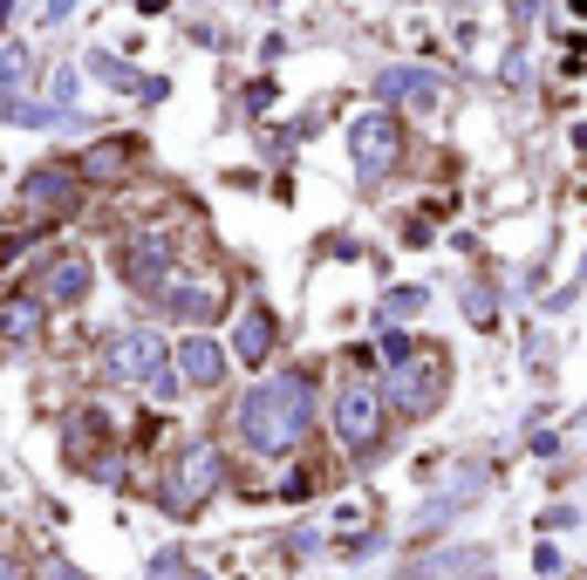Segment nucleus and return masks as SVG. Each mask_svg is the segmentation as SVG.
<instances>
[{
  "mask_svg": "<svg viewBox=\"0 0 587 580\" xmlns=\"http://www.w3.org/2000/svg\"><path fill=\"white\" fill-rule=\"evenodd\" d=\"M301 410H307L301 382H266V390L247 403V437H253V444H266V451L294 444V437H301V423H307Z\"/></svg>",
  "mask_w": 587,
  "mask_h": 580,
  "instance_id": "nucleus-1",
  "label": "nucleus"
},
{
  "mask_svg": "<svg viewBox=\"0 0 587 580\" xmlns=\"http://www.w3.org/2000/svg\"><path fill=\"white\" fill-rule=\"evenodd\" d=\"M376 431H382V416H376V390H342V444H356V451H369L376 444Z\"/></svg>",
  "mask_w": 587,
  "mask_h": 580,
  "instance_id": "nucleus-2",
  "label": "nucleus"
},
{
  "mask_svg": "<svg viewBox=\"0 0 587 580\" xmlns=\"http://www.w3.org/2000/svg\"><path fill=\"white\" fill-rule=\"evenodd\" d=\"M389 137H397V130H389L382 116H369V124L356 130V158H363V171H382V165H389Z\"/></svg>",
  "mask_w": 587,
  "mask_h": 580,
  "instance_id": "nucleus-3",
  "label": "nucleus"
},
{
  "mask_svg": "<svg viewBox=\"0 0 587 580\" xmlns=\"http://www.w3.org/2000/svg\"><path fill=\"white\" fill-rule=\"evenodd\" d=\"M116 369H124V376H150V369H158V341H150V335L116 341Z\"/></svg>",
  "mask_w": 587,
  "mask_h": 580,
  "instance_id": "nucleus-4",
  "label": "nucleus"
},
{
  "mask_svg": "<svg viewBox=\"0 0 587 580\" xmlns=\"http://www.w3.org/2000/svg\"><path fill=\"white\" fill-rule=\"evenodd\" d=\"M178 362H191V382H212V376H219V356H212L206 341H191V348H185Z\"/></svg>",
  "mask_w": 587,
  "mask_h": 580,
  "instance_id": "nucleus-5",
  "label": "nucleus"
},
{
  "mask_svg": "<svg viewBox=\"0 0 587 580\" xmlns=\"http://www.w3.org/2000/svg\"><path fill=\"white\" fill-rule=\"evenodd\" d=\"M260 348H266V315H253L247 335H240V356H247V362H260Z\"/></svg>",
  "mask_w": 587,
  "mask_h": 580,
  "instance_id": "nucleus-6",
  "label": "nucleus"
}]
</instances>
